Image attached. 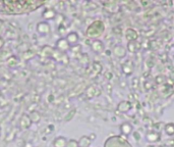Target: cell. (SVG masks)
Instances as JSON below:
<instances>
[{
	"instance_id": "6da1fadb",
	"label": "cell",
	"mask_w": 174,
	"mask_h": 147,
	"mask_svg": "<svg viewBox=\"0 0 174 147\" xmlns=\"http://www.w3.org/2000/svg\"><path fill=\"white\" fill-rule=\"evenodd\" d=\"M37 32L42 36H47L51 33V27L49 25L48 22L46 20H43V22H40L37 23V27H36Z\"/></svg>"
},
{
	"instance_id": "7a4b0ae2",
	"label": "cell",
	"mask_w": 174,
	"mask_h": 147,
	"mask_svg": "<svg viewBox=\"0 0 174 147\" xmlns=\"http://www.w3.org/2000/svg\"><path fill=\"white\" fill-rule=\"evenodd\" d=\"M56 49L58 51L62 52V53H65L66 51H68L70 49V45L69 43L66 41L65 38H59L57 41H56Z\"/></svg>"
},
{
	"instance_id": "3957f363",
	"label": "cell",
	"mask_w": 174,
	"mask_h": 147,
	"mask_svg": "<svg viewBox=\"0 0 174 147\" xmlns=\"http://www.w3.org/2000/svg\"><path fill=\"white\" fill-rule=\"evenodd\" d=\"M79 35H77V32H70V33H68L67 35H66L65 39L66 41L69 43V45L71 46H74L77 44V41H79Z\"/></svg>"
},
{
	"instance_id": "277c9868",
	"label": "cell",
	"mask_w": 174,
	"mask_h": 147,
	"mask_svg": "<svg viewBox=\"0 0 174 147\" xmlns=\"http://www.w3.org/2000/svg\"><path fill=\"white\" fill-rule=\"evenodd\" d=\"M56 16H57V13H56V10L53 9V8H46L42 13V16L44 17L46 20H55Z\"/></svg>"
},
{
	"instance_id": "5b68a950",
	"label": "cell",
	"mask_w": 174,
	"mask_h": 147,
	"mask_svg": "<svg viewBox=\"0 0 174 147\" xmlns=\"http://www.w3.org/2000/svg\"><path fill=\"white\" fill-rule=\"evenodd\" d=\"M31 125H32V122L30 120V117L22 116L21 120H19V126H21V128L22 129H28V128H30Z\"/></svg>"
},
{
	"instance_id": "8992f818",
	"label": "cell",
	"mask_w": 174,
	"mask_h": 147,
	"mask_svg": "<svg viewBox=\"0 0 174 147\" xmlns=\"http://www.w3.org/2000/svg\"><path fill=\"white\" fill-rule=\"evenodd\" d=\"M66 143H67V139L64 137H57L55 138L53 141V146L54 147H66Z\"/></svg>"
},
{
	"instance_id": "52a82bcc",
	"label": "cell",
	"mask_w": 174,
	"mask_h": 147,
	"mask_svg": "<svg viewBox=\"0 0 174 147\" xmlns=\"http://www.w3.org/2000/svg\"><path fill=\"white\" fill-rule=\"evenodd\" d=\"M29 117H30V120L32 123H39L40 120H41V114L36 110L32 111V113L29 114Z\"/></svg>"
},
{
	"instance_id": "ba28073f",
	"label": "cell",
	"mask_w": 174,
	"mask_h": 147,
	"mask_svg": "<svg viewBox=\"0 0 174 147\" xmlns=\"http://www.w3.org/2000/svg\"><path fill=\"white\" fill-rule=\"evenodd\" d=\"M92 49L95 52H98V53H99V52H101L103 50V44L101 43L100 41L96 40L92 43Z\"/></svg>"
},
{
	"instance_id": "9c48e42d",
	"label": "cell",
	"mask_w": 174,
	"mask_h": 147,
	"mask_svg": "<svg viewBox=\"0 0 174 147\" xmlns=\"http://www.w3.org/2000/svg\"><path fill=\"white\" fill-rule=\"evenodd\" d=\"M77 143H79V147H88L90 145V143H91V141H90L89 137L83 136L80 139V141H77Z\"/></svg>"
},
{
	"instance_id": "30bf717a",
	"label": "cell",
	"mask_w": 174,
	"mask_h": 147,
	"mask_svg": "<svg viewBox=\"0 0 174 147\" xmlns=\"http://www.w3.org/2000/svg\"><path fill=\"white\" fill-rule=\"evenodd\" d=\"M19 58H17L16 56H14V55H12V56H10V57L7 59V64H8V66H9L10 67L16 66L17 64H19Z\"/></svg>"
},
{
	"instance_id": "8fae6325",
	"label": "cell",
	"mask_w": 174,
	"mask_h": 147,
	"mask_svg": "<svg viewBox=\"0 0 174 147\" xmlns=\"http://www.w3.org/2000/svg\"><path fill=\"white\" fill-rule=\"evenodd\" d=\"M66 147H79V143H77V141L73 139L68 140L67 143H66Z\"/></svg>"
},
{
	"instance_id": "7c38bea8",
	"label": "cell",
	"mask_w": 174,
	"mask_h": 147,
	"mask_svg": "<svg viewBox=\"0 0 174 147\" xmlns=\"http://www.w3.org/2000/svg\"><path fill=\"white\" fill-rule=\"evenodd\" d=\"M4 23H2V22H0V37H1V34L4 32Z\"/></svg>"
},
{
	"instance_id": "4fadbf2b",
	"label": "cell",
	"mask_w": 174,
	"mask_h": 147,
	"mask_svg": "<svg viewBox=\"0 0 174 147\" xmlns=\"http://www.w3.org/2000/svg\"><path fill=\"white\" fill-rule=\"evenodd\" d=\"M4 44H5L4 39L2 37H0V49H2V47L4 46Z\"/></svg>"
}]
</instances>
